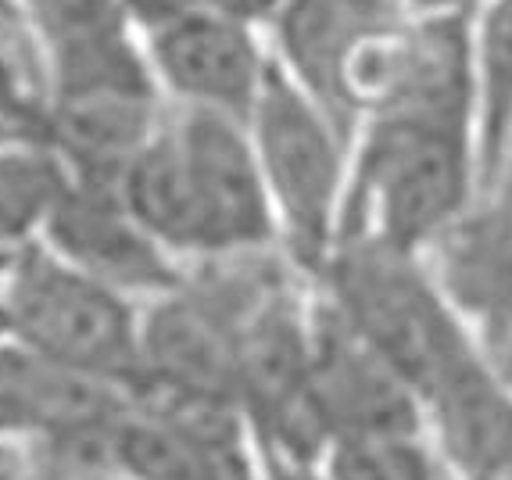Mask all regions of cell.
I'll return each mask as SVG.
<instances>
[{
    "label": "cell",
    "mask_w": 512,
    "mask_h": 480,
    "mask_svg": "<svg viewBox=\"0 0 512 480\" xmlns=\"http://www.w3.org/2000/svg\"><path fill=\"white\" fill-rule=\"evenodd\" d=\"M484 190L473 15H419L394 40L351 140L341 233L427 255Z\"/></svg>",
    "instance_id": "1"
},
{
    "label": "cell",
    "mask_w": 512,
    "mask_h": 480,
    "mask_svg": "<svg viewBox=\"0 0 512 480\" xmlns=\"http://www.w3.org/2000/svg\"><path fill=\"white\" fill-rule=\"evenodd\" d=\"M122 198L154 240L194 255H251L280 240L248 122L187 108L122 172Z\"/></svg>",
    "instance_id": "2"
},
{
    "label": "cell",
    "mask_w": 512,
    "mask_h": 480,
    "mask_svg": "<svg viewBox=\"0 0 512 480\" xmlns=\"http://www.w3.org/2000/svg\"><path fill=\"white\" fill-rule=\"evenodd\" d=\"M312 283L319 298L416 387L419 402L444 369L480 344L423 251L373 233H348L337 237Z\"/></svg>",
    "instance_id": "3"
},
{
    "label": "cell",
    "mask_w": 512,
    "mask_h": 480,
    "mask_svg": "<svg viewBox=\"0 0 512 480\" xmlns=\"http://www.w3.org/2000/svg\"><path fill=\"white\" fill-rule=\"evenodd\" d=\"M248 129L273 201L280 244L291 266L312 280L341 233L351 137L276 65V58Z\"/></svg>",
    "instance_id": "4"
},
{
    "label": "cell",
    "mask_w": 512,
    "mask_h": 480,
    "mask_svg": "<svg viewBox=\"0 0 512 480\" xmlns=\"http://www.w3.org/2000/svg\"><path fill=\"white\" fill-rule=\"evenodd\" d=\"M416 11L409 0H276L273 58L355 140L380 65Z\"/></svg>",
    "instance_id": "5"
},
{
    "label": "cell",
    "mask_w": 512,
    "mask_h": 480,
    "mask_svg": "<svg viewBox=\"0 0 512 480\" xmlns=\"http://www.w3.org/2000/svg\"><path fill=\"white\" fill-rule=\"evenodd\" d=\"M0 316L26 352L101 380H137L140 337L133 316L83 269L26 251L11 269Z\"/></svg>",
    "instance_id": "6"
},
{
    "label": "cell",
    "mask_w": 512,
    "mask_h": 480,
    "mask_svg": "<svg viewBox=\"0 0 512 480\" xmlns=\"http://www.w3.org/2000/svg\"><path fill=\"white\" fill-rule=\"evenodd\" d=\"M140 402L122 412L115 455L133 480H265L248 448V416L230 398L137 387Z\"/></svg>",
    "instance_id": "7"
},
{
    "label": "cell",
    "mask_w": 512,
    "mask_h": 480,
    "mask_svg": "<svg viewBox=\"0 0 512 480\" xmlns=\"http://www.w3.org/2000/svg\"><path fill=\"white\" fill-rule=\"evenodd\" d=\"M308 387L326 448L348 438L423 434V402L416 387L376 348H369L319 294L312 298Z\"/></svg>",
    "instance_id": "8"
},
{
    "label": "cell",
    "mask_w": 512,
    "mask_h": 480,
    "mask_svg": "<svg viewBox=\"0 0 512 480\" xmlns=\"http://www.w3.org/2000/svg\"><path fill=\"white\" fill-rule=\"evenodd\" d=\"M480 348L512 377V180H487L470 212L427 251Z\"/></svg>",
    "instance_id": "9"
},
{
    "label": "cell",
    "mask_w": 512,
    "mask_h": 480,
    "mask_svg": "<svg viewBox=\"0 0 512 480\" xmlns=\"http://www.w3.org/2000/svg\"><path fill=\"white\" fill-rule=\"evenodd\" d=\"M258 22L230 11H201L151 33L154 61L187 108L251 122L273 54L255 33Z\"/></svg>",
    "instance_id": "10"
},
{
    "label": "cell",
    "mask_w": 512,
    "mask_h": 480,
    "mask_svg": "<svg viewBox=\"0 0 512 480\" xmlns=\"http://www.w3.org/2000/svg\"><path fill=\"white\" fill-rule=\"evenodd\" d=\"M423 434L452 480H512V380L480 344L423 391Z\"/></svg>",
    "instance_id": "11"
},
{
    "label": "cell",
    "mask_w": 512,
    "mask_h": 480,
    "mask_svg": "<svg viewBox=\"0 0 512 480\" xmlns=\"http://www.w3.org/2000/svg\"><path fill=\"white\" fill-rule=\"evenodd\" d=\"M51 237L83 273L133 291H176L180 280L165 262L162 248L140 219L129 212L119 183L79 180L69 183L51 212Z\"/></svg>",
    "instance_id": "12"
},
{
    "label": "cell",
    "mask_w": 512,
    "mask_h": 480,
    "mask_svg": "<svg viewBox=\"0 0 512 480\" xmlns=\"http://www.w3.org/2000/svg\"><path fill=\"white\" fill-rule=\"evenodd\" d=\"M119 398L101 377L79 373L36 352H0V430L61 438L122 420Z\"/></svg>",
    "instance_id": "13"
},
{
    "label": "cell",
    "mask_w": 512,
    "mask_h": 480,
    "mask_svg": "<svg viewBox=\"0 0 512 480\" xmlns=\"http://www.w3.org/2000/svg\"><path fill=\"white\" fill-rule=\"evenodd\" d=\"M473 51L484 126V183L512 115V0H484L473 11Z\"/></svg>",
    "instance_id": "14"
},
{
    "label": "cell",
    "mask_w": 512,
    "mask_h": 480,
    "mask_svg": "<svg viewBox=\"0 0 512 480\" xmlns=\"http://www.w3.org/2000/svg\"><path fill=\"white\" fill-rule=\"evenodd\" d=\"M319 470L330 480H452L427 434L333 441Z\"/></svg>",
    "instance_id": "15"
},
{
    "label": "cell",
    "mask_w": 512,
    "mask_h": 480,
    "mask_svg": "<svg viewBox=\"0 0 512 480\" xmlns=\"http://www.w3.org/2000/svg\"><path fill=\"white\" fill-rule=\"evenodd\" d=\"M69 190L65 169L47 151H0V240H22L51 219Z\"/></svg>",
    "instance_id": "16"
},
{
    "label": "cell",
    "mask_w": 512,
    "mask_h": 480,
    "mask_svg": "<svg viewBox=\"0 0 512 480\" xmlns=\"http://www.w3.org/2000/svg\"><path fill=\"white\" fill-rule=\"evenodd\" d=\"M36 58L22 22H0V122L40 133L43 112L36 104Z\"/></svg>",
    "instance_id": "17"
},
{
    "label": "cell",
    "mask_w": 512,
    "mask_h": 480,
    "mask_svg": "<svg viewBox=\"0 0 512 480\" xmlns=\"http://www.w3.org/2000/svg\"><path fill=\"white\" fill-rule=\"evenodd\" d=\"M484 0H409V8L419 15H473Z\"/></svg>",
    "instance_id": "18"
},
{
    "label": "cell",
    "mask_w": 512,
    "mask_h": 480,
    "mask_svg": "<svg viewBox=\"0 0 512 480\" xmlns=\"http://www.w3.org/2000/svg\"><path fill=\"white\" fill-rule=\"evenodd\" d=\"M495 176H509L512 180V115H509V126H505V133H502V144H498L495 165H491V176H487V180H495Z\"/></svg>",
    "instance_id": "19"
},
{
    "label": "cell",
    "mask_w": 512,
    "mask_h": 480,
    "mask_svg": "<svg viewBox=\"0 0 512 480\" xmlns=\"http://www.w3.org/2000/svg\"><path fill=\"white\" fill-rule=\"evenodd\" d=\"M4 266H8V258H4V255H0V276H4Z\"/></svg>",
    "instance_id": "20"
},
{
    "label": "cell",
    "mask_w": 512,
    "mask_h": 480,
    "mask_svg": "<svg viewBox=\"0 0 512 480\" xmlns=\"http://www.w3.org/2000/svg\"><path fill=\"white\" fill-rule=\"evenodd\" d=\"M0 137H8V126H4V122H0Z\"/></svg>",
    "instance_id": "21"
}]
</instances>
